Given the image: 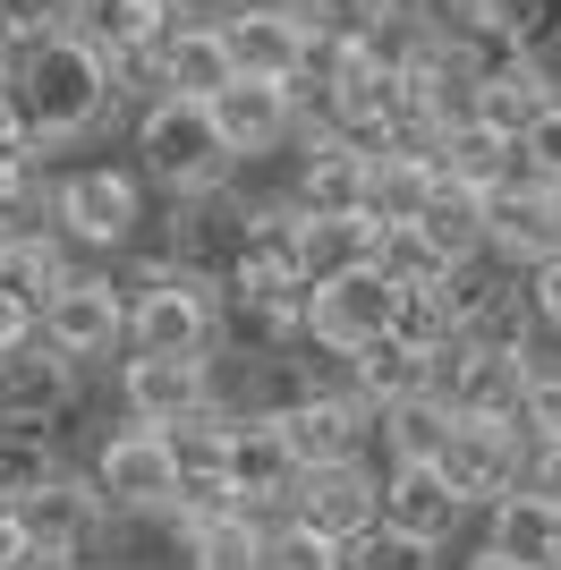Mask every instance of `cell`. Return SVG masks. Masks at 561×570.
Listing matches in <instances>:
<instances>
[{"label": "cell", "instance_id": "4", "mask_svg": "<svg viewBox=\"0 0 561 570\" xmlns=\"http://www.w3.org/2000/svg\"><path fill=\"white\" fill-rule=\"evenodd\" d=\"M145 170L128 163H77L60 170V238L86 247V256H119L145 238Z\"/></svg>", "mask_w": 561, "mask_h": 570}, {"label": "cell", "instance_id": "44", "mask_svg": "<svg viewBox=\"0 0 561 570\" xmlns=\"http://www.w3.org/2000/svg\"><path fill=\"white\" fill-rule=\"evenodd\" d=\"M460 570H537V562H519V553H502V546H476Z\"/></svg>", "mask_w": 561, "mask_h": 570}, {"label": "cell", "instance_id": "14", "mask_svg": "<svg viewBox=\"0 0 561 570\" xmlns=\"http://www.w3.org/2000/svg\"><path fill=\"white\" fill-rule=\"evenodd\" d=\"M485 247L511 264H544L561 247V188L537 179V170L519 163L511 179H493L485 188Z\"/></svg>", "mask_w": 561, "mask_h": 570}, {"label": "cell", "instance_id": "8", "mask_svg": "<svg viewBox=\"0 0 561 570\" xmlns=\"http://www.w3.org/2000/svg\"><path fill=\"white\" fill-rule=\"evenodd\" d=\"M111 392L128 417L179 426L187 409L213 401V350H119L111 357Z\"/></svg>", "mask_w": 561, "mask_h": 570}, {"label": "cell", "instance_id": "11", "mask_svg": "<svg viewBox=\"0 0 561 570\" xmlns=\"http://www.w3.org/2000/svg\"><path fill=\"white\" fill-rule=\"evenodd\" d=\"M213 119H222V145L238 154V170L264 163V154H289L306 137V111H298V86L289 77H230L213 95Z\"/></svg>", "mask_w": 561, "mask_h": 570}, {"label": "cell", "instance_id": "27", "mask_svg": "<svg viewBox=\"0 0 561 570\" xmlns=\"http://www.w3.org/2000/svg\"><path fill=\"white\" fill-rule=\"evenodd\" d=\"M451 417H460V409H451L443 392H409V401L374 409V452L383 460H434L443 434H451Z\"/></svg>", "mask_w": 561, "mask_h": 570}, {"label": "cell", "instance_id": "1", "mask_svg": "<svg viewBox=\"0 0 561 570\" xmlns=\"http://www.w3.org/2000/svg\"><path fill=\"white\" fill-rule=\"evenodd\" d=\"M9 95H18L26 128L60 154V145H86L94 128H111V111H119V60L94 43L86 26H69V35H43L35 51L9 60Z\"/></svg>", "mask_w": 561, "mask_h": 570}, {"label": "cell", "instance_id": "22", "mask_svg": "<svg viewBox=\"0 0 561 570\" xmlns=\"http://www.w3.org/2000/svg\"><path fill=\"white\" fill-rule=\"evenodd\" d=\"M350 375H357V392H366V409H392V401H409V392H434L443 350H417V341L383 333V341H366V350H350Z\"/></svg>", "mask_w": 561, "mask_h": 570}, {"label": "cell", "instance_id": "29", "mask_svg": "<svg viewBox=\"0 0 561 570\" xmlns=\"http://www.w3.org/2000/svg\"><path fill=\"white\" fill-rule=\"evenodd\" d=\"M374 230H383V222H374L366 205H357V214H306V247H298L306 282L350 273V264H374Z\"/></svg>", "mask_w": 561, "mask_h": 570}, {"label": "cell", "instance_id": "5", "mask_svg": "<svg viewBox=\"0 0 561 570\" xmlns=\"http://www.w3.org/2000/svg\"><path fill=\"white\" fill-rule=\"evenodd\" d=\"M528 443H537V434L519 426V417H493V409H460L434 460H443V476L460 485L468 511H485L493 494H511L519 476H528Z\"/></svg>", "mask_w": 561, "mask_h": 570}, {"label": "cell", "instance_id": "33", "mask_svg": "<svg viewBox=\"0 0 561 570\" xmlns=\"http://www.w3.org/2000/svg\"><path fill=\"white\" fill-rule=\"evenodd\" d=\"M374 264H383L400 289H409V282H443V273H451V256L425 238V222H383V230H374Z\"/></svg>", "mask_w": 561, "mask_h": 570}, {"label": "cell", "instance_id": "37", "mask_svg": "<svg viewBox=\"0 0 561 570\" xmlns=\"http://www.w3.org/2000/svg\"><path fill=\"white\" fill-rule=\"evenodd\" d=\"M493 35L511 51H561V0H493Z\"/></svg>", "mask_w": 561, "mask_h": 570}, {"label": "cell", "instance_id": "10", "mask_svg": "<svg viewBox=\"0 0 561 570\" xmlns=\"http://www.w3.org/2000/svg\"><path fill=\"white\" fill-rule=\"evenodd\" d=\"M18 520H26V537H35V553H77V562H94L102 537H111V502H102L94 469L69 460V469L43 476L35 494H18Z\"/></svg>", "mask_w": 561, "mask_h": 570}, {"label": "cell", "instance_id": "43", "mask_svg": "<svg viewBox=\"0 0 561 570\" xmlns=\"http://www.w3.org/2000/svg\"><path fill=\"white\" fill-rule=\"evenodd\" d=\"M519 485H537L561 511V434H537V443H528V476H519Z\"/></svg>", "mask_w": 561, "mask_h": 570}, {"label": "cell", "instance_id": "34", "mask_svg": "<svg viewBox=\"0 0 561 570\" xmlns=\"http://www.w3.org/2000/svg\"><path fill=\"white\" fill-rule=\"evenodd\" d=\"M86 18V0H0V60L35 51L43 35H69Z\"/></svg>", "mask_w": 561, "mask_h": 570}, {"label": "cell", "instance_id": "19", "mask_svg": "<svg viewBox=\"0 0 561 570\" xmlns=\"http://www.w3.org/2000/svg\"><path fill=\"white\" fill-rule=\"evenodd\" d=\"M94 366H77L60 341H18V350H0V417H43V426H60V409L77 401V383H86Z\"/></svg>", "mask_w": 561, "mask_h": 570}, {"label": "cell", "instance_id": "40", "mask_svg": "<svg viewBox=\"0 0 561 570\" xmlns=\"http://www.w3.org/2000/svg\"><path fill=\"white\" fill-rule=\"evenodd\" d=\"M519 163L537 170V179H553V188H561V95L544 102L537 119H528V137H519Z\"/></svg>", "mask_w": 561, "mask_h": 570}, {"label": "cell", "instance_id": "21", "mask_svg": "<svg viewBox=\"0 0 561 570\" xmlns=\"http://www.w3.org/2000/svg\"><path fill=\"white\" fill-rule=\"evenodd\" d=\"M553 95H561V69L544 60V51H502V60L485 69V86H476V119L528 137V119H537Z\"/></svg>", "mask_w": 561, "mask_h": 570}, {"label": "cell", "instance_id": "46", "mask_svg": "<svg viewBox=\"0 0 561 570\" xmlns=\"http://www.w3.org/2000/svg\"><path fill=\"white\" fill-rule=\"evenodd\" d=\"M0 95H9V60H0Z\"/></svg>", "mask_w": 561, "mask_h": 570}, {"label": "cell", "instance_id": "15", "mask_svg": "<svg viewBox=\"0 0 561 570\" xmlns=\"http://www.w3.org/2000/svg\"><path fill=\"white\" fill-rule=\"evenodd\" d=\"M230 485H238V511L247 520H289V485H298V452H289V434H280L273 409H247L230 426Z\"/></svg>", "mask_w": 561, "mask_h": 570}, {"label": "cell", "instance_id": "26", "mask_svg": "<svg viewBox=\"0 0 561 570\" xmlns=\"http://www.w3.org/2000/svg\"><path fill=\"white\" fill-rule=\"evenodd\" d=\"M69 469V443H60V426H43V417H0V502L35 494L43 476Z\"/></svg>", "mask_w": 561, "mask_h": 570}, {"label": "cell", "instance_id": "9", "mask_svg": "<svg viewBox=\"0 0 561 570\" xmlns=\"http://www.w3.org/2000/svg\"><path fill=\"white\" fill-rule=\"evenodd\" d=\"M273 417H280V434H289L298 469H324V460L374 452V409H366V392H357V383H306V392H289Z\"/></svg>", "mask_w": 561, "mask_h": 570}, {"label": "cell", "instance_id": "2", "mask_svg": "<svg viewBox=\"0 0 561 570\" xmlns=\"http://www.w3.org/2000/svg\"><path fill=\"white\" fill-rule=\"evenodd\" d=\"M137 170H145L163 196H196V188L238 179V154L222 145L213 102H196V95H154V102L137 111Z\"/></svg>", "mask_w": 561, "mask_h": 570}, {"label": "cell", "instance_id": "23", "mask_svg": "<svg viewBox=\"0 0 561 570\" xmlns=\"http://www.w3.org/2000/svg\"><path fill=\"white\" fill-rule=\"evenodd\" d=\"M434 188H443V154H425V145H374V188H366L374 222H417Z\"/></svg>", "mask_w": 561, "mask_h": 570}, {"label": "cell", "instance_id": "28", "mask_svg": "<svg viewBox=\"0 0 561 570\" xmlns=\"http://www.w3.org/2000/svg\"><path fill=\"white\" fill-rule=\"evenodd\" d=\"M511 170H519V137L493 128V119H460V128L443 137V179H460V188L485 196L493 179H511Z\"/></svg>", "mask_w": 561, "mask_h": 570}, {"label": "cell", "instance_id": "16", "mask_svg": "<svg viewBox=\"0 0 561 570\" xmlns=\"http://www.w3.org/2000/svg\"><path fill=\"white\" fill-rule=\"evenodd\" d=\"M298 163H289V196H298L306 214H357L374 188V145H357L350 128H315V137L289 145Z\"/></svg>", "mask_w": 561, "mask_h": 570}, {"label": "cell", "instance_id": "47", "mask_svg": "<svg viewBox=\"0 0 561 570\" xmlns=\"http://www.w3.org/2000/svg\"><path fill=\"white\" fill-rule=\"evenodd\" d=\"M213 9H230V0H213Z\"/></svg>", "mask_w": 561, "mask_h": 570}, {"label": "cell", "instance_id": "31", "mask_svg": "<svg viewBox=\"0 0 561 570\" xmlns=\"http://www.w3.org/2000/svg\"><path fill=\"white\" fill-rule=\"evenodd\" d=\"M425 238L443 247L451 264H468V256H485V196L476 188H460V179H443V188L425 196Z\"/></svg>", "mask_w": 561, "mask_h": 570}, {"label": "cell", "instance_id": "30", "mask_svg": "<svg viewBox=\"0 0 561 570\" xmlns=\"http://www.w3.org/2000/svg\"><path fill=\"white\" fill-rule=\"evenodd\" d=\"M179 570H264V520L222 511V520L179 537Z\"/></svg>", "mask_w": 561, "mask_h": 570}, {"label": "cell", "instance_id": "24", "mask_svg": "<svg viewBox=\"0 0 561 570\" xmlns=\"http://www.w3.org/2000/svg\"><path fill=\"white\" fill-rule=\"evenodd\" d=\"M485 546H502V553H519V562L553 570V553H561V511L537 494V485H511V494L485 502Z\"/></svg>", "mask_w": 561, "mask_h": 570}, {"label": "cell", "instance_id": "45", "mask_svg": "<svg viewBox=\"0 0 561 570\" xmlns=\"http://www.w3.org/2000/svg\"><path fill=\"white\" fill-rule=\"evenodd\" d=\"M26 570H94V562H77V553H35Z\"/></svg>", "mask_w": 561, "mask_h": 570}, {"label": "cell", "instance_id": "36", "mask_svg": "<svg viewBox=\"0 0 561 570\" xmlns=\"http://www.w3.org/2000/svg\"><path fill=\"white\" fill-rule=\"evenodd\" d=\"M350 570H443V546H434V537H409V528H392V520H374L350 546Z\"/></svg>", "mask_w": 561, "mask_h": 570}, {"label": "cell", "instance_id": "20", "mask_svg": "<svg viewBox=\"0 0 561 570\" xmlns=\"http://www.w3.org/2000/svg\"><path fill=\"white\" fill-rule=\"evenodd\" d=\"M383 520L409 528V537H434V546H451L468 520L460 485L443 476V460H383Z\"/></svg>", "mask_w": 561, "mask_h": 570}, {"label": "cell", "instance_id": "35", "mask_svg": "<svg viewBox=\"0 0 561 570\" xmlns=\"http://www.w3.org/2000/svg\"><path fill=\"white\" fill-rule=\"evenodd\" d=\"M400 341H417V350H443L451 333H460V307H451V273L443 282H409L400 289Z\"/></svg>", "mask_w": 561, "mask_h": 570}, {"label": "cell", "instance_id": "32", "mask_svg": "<svg viewBox=\"0 0 561 570\" xmlns=\"http://www.w3.org/2000/svg\"><path fill=\"white\" fill-rule=\"evenodd\" d=\"M264 570H350V546L324 537V528H306L298 511H289V520L264 528Z\"/></svg>", "mask_w": 561, "mask_h": 570}, {"label": "cell", "instance_id": "42", "mask_svg": "<svg viewBox=\"0 0 561 570\" xmlns=\"http://www.w3.org/2000/svg\"><path fill=\"white\" fill-rule=\"evenodd\" d=\"M528 298H537V333L561 341V247L544 264H528Z\"/></svg>", "mask_w": 561, "mask_h": 570}, {"label": "cell", "instance_id": "18", "mask_svg": "<svg viewBox=\"0 0 561 570\" xmlns=\"http://www.w3.org/2000/svg\"><path fill=\"white\" fill-rule=\"evenodd\" d=\"M451 409H493V417H519V392H528V350H502V341H443V375H434Z\"/></svg>", "mask_w": 561, "mask_h": 570}, {"label": "cell", "instance_id": "41", "mask_svg": "<svg viewBox=\"0 0 561 570\" xmlns=\"http://www.w3.org/2000/svg\"><path fill=\"white\" fill-rule=\"evenodd\" d=\"M43 333V298L18 282V273H0V350H18V341Z\"/></svg>", "mask_w": 561, "mask_h": 570}, {"label": "cell", "instance_id": "7", "mask_svg": "<svg viewBox=\"0 0 561 570\" xmlns=\"http://www.w3.org/2000/svg\"><path fill=\"white\" fill-rule=\"evenodd\" d=\"M43 341H60L77 366H111L128 350V289L102 264H77L69 282L43 298Z\"/></svg>", "mask_w": 561, "mask_h": 570}, {"label": "cell", "instance_id": "12", "mask_svg": "<svg viewBox=\"0 0 561 570\" xmlns=\"http://www.w3.org/2000/svg\"><path fill=\"white\" fill-rule=\"evenodd\" d=\"M222 43H230L238 77H298L315 51V18H306V0H230Z\"/></svg>", "mask_w": 561, "mask_h": 570}, {"label": "cell", "instance_id": "3", "mask_svg": "<svg viewBox=\"0 0 561 570\" xmlns=\"http://www.w3.org/2000/svg\"><path fill=\"white\" fill-rule=\"evenodd\" d=\"M86 469H94V485H102V502H111V520H170V502H179V485H187L170 426L128 417V409L102 426Z\"/></svg>", "mask_w": 561, "mask_h": 570}, {"label": "cell", "instance_id": "25", "mask_svg": "<svg viewBox=\"0 0 561 570\" xmlns=\"http://www.w3.org/2000/svg\"><path fill=\"white\" fill-rule=\"evenodd\" d=\"M187 9L179 0H86V35L102 51H111V60H145V51H163L170 43V26H179Z\"/></svg>", "mask_w": 561, "mask_h": 570}, {"label": "cell", "instance_id": "13", "mask_svg": "<svg viewBox=\"0 0 561 570\" xmlns=\"http://www.w3.org/2000/svg\"><path fill=\"white\" fill-rule=\"evenodd\" d=\"M289 511H298L306 528L341 537V546H357V537L383 520V469H374L366 452H357V460H324V469H298Z\"/></svg>", "mask_w": 561, "mask_h": 570}, {"label": "cell", "instance_id": "39", "mask_svg": "<svg viewBox=\"0 0 561 570\" xmlns=\"http://www.w3.org/2000/svg\"><path fill=\"white\" fill-rule=\"evenodd\" d=\"M392 9H400V0H306V18L324 26V35H341V43H366Z\"/></svg>", "mask_w": 561, "mask_h": 570}, {"label": "cell", "instance_id": "6", "mask_svg": "<svg viewBox=\"0 0 561 570\" xmlns=\"http://www.w3.org/2000/svg\"><path fill=\"white\" fill-rule=\"evenodd\" d=\"M400 324V282L383 264H350V273H324V282L306 289V341L315 350H366Z\"/></svg>", "mask_w": 561, "mask_h": 570}, {"label": "cell", "instance_id": "38", "mask_svg": "<svg viewBox=\"0 0 561 570\" xmlns=\"http://www.w3.org/2000/svg\"><path fill=\"white\" fill-rule=\"evenodd\" d=\"M519 426H528V434H561V357H544V366H537V350H528V392H519Z\"/></svg>", "mask_w": 561, "mask_h": 570}, {"label": "cell", "instance_id": "17", "mask_svg": "<svg viewBox=\"0 0 561 570\" xmlns=\"http://www.w3.org/2000/svg\"><path fill=\"white\" fill-rule=\"evenodd\" d=\"M238 230H247V188L238 179L170 196V214H163V247L179 264H205V273H230L238 264Z\"/></svg>", "mask_w": 561, "mask_h": 570}]
</instances>
